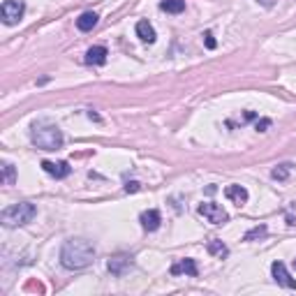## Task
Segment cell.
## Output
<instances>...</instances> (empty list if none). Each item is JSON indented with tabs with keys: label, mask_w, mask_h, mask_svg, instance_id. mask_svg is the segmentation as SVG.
I'll list each match as a JSON object with an SVG mask.
<instances>
[{
	"label": "cell",
	"mask_w": 296,
	"mask_h": 296,
	"mask_svg": "<svg viewBox=\"0 0 296 296\" xmlns=\"http://www.w3.org/2000/svg\"><path fill=\"white\" fill-rule=\"evenodd\" d=\"M26 12V5L21 2V0H5L2 7H0V14H2V21H5L7 26H14V23H19L21 16Z\"/></svg>",
	"instance_id": "277c9868"
},
{
	"label": "cell",
	"mask_w": 296,
	"mask_h": 296,
	"mask_svg": "<svg viewBox=\"0 0 296 296\" xmlns=\"http://www.w3.org/2000/svg\"><path fill=\"white\" fill-rule=\"evenodd\" d=\"M30 139L42 150H58L63 146V132L51 121H37L30 128Z\"/></svg>",
	"instance_id": "7a4b0ae2"
},
{
	"label": "cell",
	"mask_w": 296,
	"mask_h": 296,
	"mask_svg": "<svg viewBox=\"0 0 296 296\" xmlns=\"http://www.w3.org/2000/svg\"><path fill=\"white\" fill-rule=\"evenodd\" d=\"M37 216V209H35V204L30 202H19L5 209L0 213V222H2V227L12 229V227H23L28 222H33V218Z\"/></svg>",
	"instance_id": "3957f363"
},
{
	"label": "cell",
	"mask_w": 296,
	"mask_h": 296,
	"mask_svg": "<svg viewBox=\"0 0 296 296\" xmlns=\"http://www.w3.org/2000/svg\"><path fill=\"white\" fill-rule=\"evenodd\" d=\"M271 273H273V280H276L278 285H283V287H287V290H296V280L287 273V269H285L283 262H273Z\"/></svg>",
	"instance_id": "52a82bcc"
},
{
	"label": "cell",
	"mask_w": 296,
	"mask_h": 296,
	"mask_svg": "<svg viewBox=\"0 0 296 296\" xmlns=\"http://www.w3.org/2000/svg\"><path fill=\"white\" fill-rule=\"evenodd\" d=\"M2 169H5V183H14V167L9 164V162H5L2 164Z\"/></svg>",
	"instance_id": "d6986e66"
},
{
	"label": "cell",
	"mask_w": 296,
	"mask_h": 296,
	"mask_svg": "<svg viewBox=\"0 0 296 296\" xmlns=\"http://www.w3.org/2000/svg\"><path fill=\"white\" fill-rule=\"evenodd\" d=\"M139 190H142V185H139V183L137 181H130V183H125V192H139Z\"/></svg>",
	"instance_id": "ffe728a7"
},
{
	"label": "cell",
	"mask_w": 296,
	"mask_h": 296,
	"mask_svg": "<svg viewBox=\"0 0 296 296\" xmlns=\"http://www.w3.org/2000/svg\"><path fill=\"white\" fill-rule=\"evenodd\" d=\"M139 222H142V227L146 229V231H155V229H160V222H162V216H160V211H144L142 218H139Z\"/></svg>",
	"instance_id": "30bf717a"
},
{
	"label": "cell",
	"mask_w": 296,
	"mask_h": 296,
	"mask_svg": "<svg viewBox=\"0 0 296 296\" xmlns=\"http://www.w3.org/2000/svg\"><path fill=\"white\" fill-rule=\"evenodd\" d=\"M255 128H257V132H264L266 128H271V121H269V118H262V121H257Z\"/></svg>",
	"instance_id": "7402d4cb"
},
{
	"label": "cell",
	"mask_w": 296,
	"mask_h": 296,
	"mask_svg": "<svg viewBox=\"0 0 296 296\" xmlns=\"http://www.w3.org/2000/svg\"><path fill=\"white\" fill-rule=\"evenodd\" d=\"M137 35H139V40L148 42V44L155 42V28L150 26L148 21H139V23H137Z\"/></svg>",
	"instance_id": "5bb4252c"
},
{
	"label": "cell",
	"mask_w": 296,
	"mask_h": 296,
	"mask_svg": "<svg viewBox=\"0 0 296 296\" xmlns=\"http://www.w3.org/2000/svg\"><path fill=\"white\" fill-rule=\"evenodd\" d=\"M107 56H109V51L104 47H90L86 51V63L88 65H104Z\"/></svg>",
	"instance_id": "7c38bea8"
},
{
	"label": "cell",
	"mask_w": 296,
	"mask_h": 296,
	"mask_svg": "<svg viewBox=\"0 0 296 296\" xmlns=\"http://www.w3.org/2000/svg\"><path fill=\"white\" fill-rule=\"evenodd\" d=\"M97 19H100V16L95 12H83L79 19H76V28L83 30V33H88V30H93V28L97 26Z\"/></svg>",
	"instance_id": "4fadbf2b"
},
{
	"label": "cell",
	"mask_w": 296,
	"mask_h": 296,
	"mask_svg": "<svg viewBox=\"0 0 296 296\" xmlns=\"http://www.w3.org/2000/svg\"><path fill=\"white\" fill-rule=\"evenodd\" d=\"M107 269H109V273H111V276H116V278L125 276V273L132 269V257H130V255H116V257H111V259H109V264H107Z\"/></svg>",
	"instance_id": "8992f818"
},
{
	"label": "cell",
	"mask_w": 296,
	"mask_h": 296,
	"mask_svg": "<svg viewBox=\"0 0 296 296\" xmlns=\"http://www.w3.org/2000/svg\"><path fill=\"white\" fill-rule=\"evenodd\" d=\"M95 255L97 250L88 238H70L61 250V264L70 271H79L90 266L95 262Z\"/></svg>",
	"instance_id": "6da1fadb"
},
{
	"label": "cell",
	"mask_w": 296,
	"mask_h": 296,
	"mask_svg": "<svg viewBox=\"0 0 296 296\" xmlns=\"http://www.w3.org/2000/svg\"><path fill=\"white\" fill-rule=\"evenodd\" d=\"M209 252L211 255H216V257H227L229 255V248L224 245L222 241H218V238H213V241H209Z\"/></svg>",
	"instance_id": "2e32d148"
},
{
	"label": "cell",
	"mask_w": 296,
	"mask_h": 296,
	"mask_svg": "<svg viewBox=\"0 0 296 296\" xmlns=\"http://www.w3.org/2000/svg\"><path fill=\"white\" fill-rule=\"evenodd\" d=\"M204 42H206L209 49H216V37H213V33H204Z\"/></svg>",
	"instance_id": "44dd1931"
},
{
	"label": "cell",
	"mask_w": 296,
	"mask_h": 296,
	"mask_svg": "<svg viewBox=\"0 0 296 296\" xmlns=\"http://www.w3.org/2000/svg\"><path fill=\"white\" fill-rule=\"evenodd\" d=\"M199 216H204L209 222H213V224H224V222L229 220V216H227V211L222 209L220 204H216V202H206V204H199Z\"/></svg>",
	"instance_id": "5b68a950"
},
{
	"label": "cell",
	"mask_w": 296,
	"mask_h": 296,
	"mask_svg": "<svg viewBox=\"0 0 296 296\" xmlns=\"http://www.w3.org/2000/svg\"><path fill=\"white\" fill-rule=\"evenodd\" d=\"M290 171H292V164H278V167L271 171V176H273L276 181H285V178L290 176Z\"/></svg>",
	"instance_id": "ac0fdd59"
},
{
	"label": "cell",
	"mask_w": 296,
	"mask_h": 296,
	"mask_svg": "<svg viewBox=\"0 0 296 296\" xmlns=\"http://www.w3.org/2000/svg\"><path fill=\"white\" fill-rule=\"evenodd\" d=\"M42 169H44L49 176H54V178H65V176H70V171H72L68 162H49V160L42 162Z\"/></svg>",
	"instance_id": "ba28073f"
},
{
	"label": "cell",
	"mask_w": 296,
	"mask_h": 296,
	"mask_svg": "<svg viewBox=\"0 0 296 296\" xmlns=\"http://www.w3.org/2000/svg\"><path fill=\"white\" fill-rule=\"evenodd\" d=\"M169 273H171V276H181V273H185V276H192V278H195L197 273H199V269H197V262H195V259L185 257V259H181L178 264H174Z\"/></svg>",
	"instance_id": "9c48e42d"
},
{
	"label": "cell",
	"mask_w": 296,
	"mask_h": 296,
	"mask_svg": "<svg viewBox=\"0 0 296 296\" xmlns=\"http://www.w3.org/2000/svg\"><path fill=\"white\" fill-rule=\"evenodd\" d=\"M224 195H227V199L231 204H236V206H243V204L248 202V190L243 188V185H229V188L224 190Z\"/></svg>",
	"instance_id": "8fae6325"
},
{
	"label": "cell",
	"mask_w": 296,
	"mask_h": 296,
	"mask_svg": "<svg viewBox=\"0 0 296 296\" xmlns=\"http://www.w3.org/2000/svg\"><path fill=\"white\" fill-rule=\"evenodd\" d=\"M160 7L169 14H181L185 9V0H164Z\"/></svg>",
	"instance_id": "9a60e30c"
},
{
	"label": "cell",
	"mask_w": 296,
	"mask_h": 296,
	"mask_svg": "<svg viewBox=\"0 0 296 296\" xmlns=\"http://www.w3.org/2000/svg\"><path fill=\"white\" fill-rule=\"evenodd\" d=\"M259 2H262L264 7H271V5H273V0H259Z\"/></svg>",
	"instance_id": "603a6c76"
},
{
	"label": "cell",
	"mask_w": 296,
	"mask_h": 296,
	"mask_svg": "<svg viewBox=\"0 0 296 296\" xmlns=\"http://www.w3.org/2000/svg\"><path fill=\"white\" fill-rule=\"evenodd\" d=\"M294 264H296V259H294Z\"/></svg>",
	"instance_id": "cb8c5ba5"
},
{
	"label": "cell",
	"mask_w": 296,
	"mask_h": 296,
	"mask_svg": "<svg viewBox=\"0 0 296 296\" xmlns=\"http://www.w3.org/2000/svg\"><path fill=\"white\" fill-rule=\"evenodd\" d=\"M266 224H257V227H252L248 231V234L243 236V241H257V238H262V236H266Z\"/></svg>",
	"instance_id": "e0dca14e"
}]
</instances>
